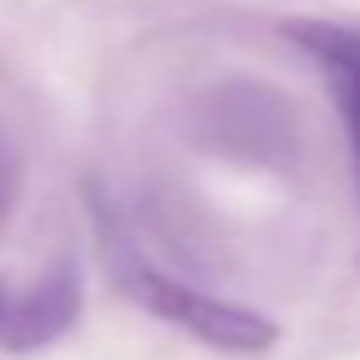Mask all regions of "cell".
Instances as JSON below:
<instances>
[{"label":"cell","mask_w":360,"mask_h":360,"mask_svg":"<svg viewBox=\"0 0 360 360\" xmlns=\"http://www.w3.org/2000/svg\"><path fill=\"white\" fill-rule=\"evenodd\" d=\"M123 288H128V297L137 301V306H146L150 315H160L165 324L183 328V333H192L196 342H205V347H219V352L251 356V352L274 347V338H278V328L264 315H255V310L219 301V297H210V292H196L178 278L141 269V264H132V269L123 274Z\"/></svg>","instance_id":"1"},{"label":"cell","mask_w":360,"mask_h":360,"mask_svg":"<svg viewBox=\"0 0 360 360\" xmlns=\"http://www.w3.org/2000/svg\"><path fill=\"white\" fill-rule=\"evenodd\" d=\"M82 310V278L73 264L55 269L37 288H5L0 283V352H41L60 342Z\"/></svg>","instance_id":"2"},{"label":"cell","mask_w":360,"mask_h":360,"mask_svg":"<svg viewBox=\"0 0 360 360\" xmlns=\"http://www.w3.org/2000/svg\"><path fill=\"white\" fill-rule=\"evenodd\" d=\"M288 32L297 37L301 51H310L319 60L328 87H333L342 123H347V137H352L356 183H360V32L338 27V23H292Z\"/></svg>","instance_id":"3"}]
</instances>
